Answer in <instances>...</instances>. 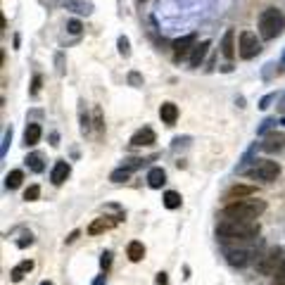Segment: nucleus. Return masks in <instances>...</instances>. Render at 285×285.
Returning <instances> with one entry per match:
<instances>
[{"label": "nucleus", "mask_w": 285, "mask_h": 285, "mask_svg": "<svg viewBox=\"0 0 285 285\" xmlns=\"http://www.w3.org/2000/svg\"><path fill=\"white\" fill-rule=\"evenodd\" d=\"M217 236L221 242H250L259 236L257 221H238V219H223L217 228Z\"/></svg>", "instance_id": "obj_1"}, {"label": "nucleus", "mask_w": 285, "mask_h": 285, "mask_svg": "<svg viewBox=\"0 0 285 285\" xmlns=\"http://www.w3.org/2000/svg\"><path fill=\"white\" fill-rule=\"evenodd\" d=\"M266 211L264 200H233L223 207V219H238V221H257Z\"/></svg>", "instance_id": "obj_2"}, {"label": "nucleus", "mask_w": 285, "mask_h": 285, "mask_svg": "<svg viewBox=\"0 0 285 285\" xmlns=\"http://www.w3.org/2000/svg\"><path fill=\"white\" fill-rule=\"evenodd\" d=\"M285 29V17L280 10H276V7H269V10H264L259 17V33L264 41H273V38H278L280 33H283Z\"/></svg>", "instance_id": "obj_3"}, {"label": "nucleus", "mask_w": 285, "mask_h": 285, "mask_svg": "<svg viewBox=\"0 0 285 285\" xmlns=\"http://www.w3.org/2000/svg\"><path fill=\"white\" fill-rule=\"evenodd\" d=\"M283 264H285L283 250L273 247V250H269L264 257H259V259H257V271L264 273V276H276V271H280V269H283Z\"/></svg>", "instance_id": "obj_4"}, {"label": "nucleus", "mask_w": 285, "mask_h": 285, "mask_svg": "<svg viewBox=\"0 0 285 285\" xmlns=\"http://www.w3.org/2000/svg\"><path fill=\"white\" fill-rule=\"evenodd\" d=\"M238 52H240L242 60H252L261 52V41L257 38L254 31H242L238 38Z\"/></svg>", "instance_id": "obj_5"}, {"label": "nucleus", "mask_w": 285, "mask_h": 285, "mask_svg": "<svg viewBox=\"0 0 285 285\" xmlns=\"http://www.w3.org/2000/svg\"><path fill=\"white\" fill-rule=\"evenodd\" d=\"M250 176L264 181V183H271V181H276L280 176V164L278 162L264 159V162H259V164H254V169L250 171Z\"/></svg>", "instance_id": "obj_6"}, {"label": "nucleus", "mask_w": 285, "mask_h": 285, "mask_svg": "<svg viewBox=\"0 0 285 285\" xmlns=\"http://www.w3.org/2000/svg\"><path fill=\"white\" fill-rule=\"evenodd\" d=\"M195 41H198V36H195V33H188V36H181V38H176L174 43H171V50H174V60H176V62H181V60L190 57L192 48H195Z\"/></svg>", "instance_id": "obj_7"}, {"label": "nucleus", "mask_w": 285, "mask_h": 285, "mask_svg": "<svg viewBox=\"0 0 285 285\" xmlns=\"http://www.w3.org/2000/svg\"><path fill=\"white\" fill-rule=\"evenodd\" d=\"M259 150H264V152H269V155L283 152L285 150V133H276V131L266 133V136H264V142L259 145Z\"/></svg>", "instance_id": "obj_8"}, {"label": "nucleus", "mask_w": 285, "mask_h": 285, "mask_svg": "<svg viewBox=\"0 0 285 285\" xmlns=\"http://www.w3.org/2000/svg\"><path fill=\"white\" fill-rule=\"evenodd\" d=\"M152 142H157V133L152 129H140L131 136V145L133 148H148Z\"/></svg>", "instance_id": "obj_9"}, {"label": "nucleus", "mask_w": 285, "mask_h": 285, "mask_svg": "<svg viewBox=\"0 0 285 285\" xmlns=\"http://www.w3.org/2000/svg\"><path fill=\"white\" fill-rule=\"evenodd\" d=\"M69 174H72V167H69V162L57 159L55 167H52V171H50V181H52L55 186H62L64 181L69 179Z\"/></svg>", "instance_id": "obj_10"}, {"label": "nucleus", "mask_w": 285, "mask_h": 285, "mask_svg": "<svg viewBox=\"0 0 285 285\" xmlns=\"http://www.w3.org/2000/svg\"><path fill=\"white\" fill-rule=\"evenodd\" d=\"M119 219L114 217H102V219H95L91 226H88V236H100V233H107V230H112L114 226H117Z\"/></svg>", "instance_id": "obj_11"}, {"label": "nucleus", "mask_w": 285, "mask_h": 285, "mask_svg": "<svg viewBox=\"0 0 285 285\" xmlns=\"http://www.w3.org/2000/svg\"><path fill=\"white\" fill-rule=\"evenodd\" d=\"M226 259H228L230 266L242 269L250 264V252L247 250H226Z\"/></svg>", "instance_id": "obj_12"}, {"label": "nucleus", "mask_w": 285, "mask_h": 285, "mask_svg": "<svg viewBox=\"0 0 285 285\" xmlns=\"http://www.w3.org/2000/svg\"><path fill=\"white\" fill-rule=\"evenodd\" d=\"M209 41H202V43H195V48H192L190 57H188V62H190V67H200V64L205 62V57H207V50H209Z\"/></svg>", "instance_id": "obj_13"}, {"label": "nucleus", "mask_w": 285, "mask_h": 285, "mask_svg": "<svg viewBox=\"0 0 285 285\" xmlns=\"http://www.w3.org/2000/svg\"><path fill=\"white\" fill-rule=\"evenodd\" d=\"M41 136H43V129H41V124H36V121L26 124V129H24V145L33 148V145L41 140Z\"/></svg>", "instance_id": "obj_14"}, {"label": "nucleus", "mask_w": 285, "mask_h": 285, "mask_svg": "<svg viewBox=\"0 0 285 285\" xmlns=\"http://www.w3.org/2000/svg\"><path fill=\"white\" fill-rule=\"evenodd\" d=\"M159 119L167 126H174L176 119H179V107H176L174 102H164V105L159 107Z\"/></svg>", "instance_id": "obj_15"}, {"label": "nucleus", "mask_w": 285, "mask_h": 285, "mask_svg": "<svg viewBox=\"0 0 285 285\" xmlns=\"http://www.w3.org/2000/svg\"><path fill=\"white\" fill-rule=\"evenodd\" d=\"M164 183H167V171H164L162 167L150 169V171H148V186L155 188V190H159Z\"/></svg>", "instance_id": "obj_16"}, {"label": "nucleus", "mask_w": 285, "mask_h": 285, "mask_svg": "<svg viewBox=\"0 0 285 285\" xmlns=\"http://www.w3.org/2000/svg\"><path fill=\"white\" fill-rule=\"evenodd\" d=\"M233 38H236V31L228 29V31L223 33V41H221V52L226 60H233L236 57V45H233Z\"/></svg>", "instance_id": "obj_17"}, {"label": "nucleus", "mask_w": 285, "mask_h": 285, "mask_svg": "<svg viewBox=\"0 0 285 285\" xmlns=\"http://www.w3.org/2000/svg\"><path fill=\"white\" fill-rule=\"evenodd\" d=\"M257 192V188L254 186H233L228 192H226V200H245V198H250V195H254Z\"/></svg>", "instance_id": "obj_18"}, {"label": "nucleus", "mask_w": 285, "mask_h": 285, "mask_svg": "<svg viewBox=\"0 0 285 285\" xmlns=\"http://www.w3.org/2000/svg\"><path fill=\"white\" fill-rule=\"evenodd\" d=\"M29 271H33V261L31 259H24L22 264H17V266L10 271V278H12V283H19V280L24 278Z\"/></svg>", "instance_id": "obj_19"}, {"label": "nucleus", "mask_w": 285, "mask_h": 285, "mask_svg": "<svg viewBox=\"0 0 285 285\" xmlns=\"http://www.w3.org/2000/svg\"><path fill=\"white\" fill-rule=\"evenodd\" d=\"M126 257H129L131 261H142L145 259V245L138 240L129 242V247H126Z\"/></svg>", "instance_id": "obj_20"}, {"label": "nucleus", "mask_w": 285, "mask_h": 285, "mask_svg": "<svg viewBox=\"0 0 285 285\" xmlns=\"http://www.w3.org/2000/svg\"><path fill=\"white\" fill-rule=\"evenodd\" d=\"M22 181H24V171H22V169H12V171L5 176V188L7 190H17V188L22 186Z\"/></svg>", "instance_id": "obj_21"}, {"label": "nucleus", "mask_w": 285, "mask_h": 285, "mask_svg": "<svg viewBox=\"0 0 285 285\" xmlns=\"http://www.w3.org/2000/svg\"><path fill=\"white\" fill-rule=\"evenodd\" d=\"M162 202H164L167 209H179V207L183 205V198H181V192H176V190H167L164 198H162Z\"/></svg>", "instance_id": "obj_22"}, {"label": "nucleus", "mask_w": 285, "mask_h": 285, "mask_svg": "<svg viewBox=\"0 0 285 285\" xmlns=\"http://www.w3.org/2000/svg\"><path fill=\"white\" fill-rule=\"evenodd\" d=\"M67 10H74L79 14H91L93 12V3H86V0H69Z\"/></svg>", "instance_id": "obj_23"}, {"label": "nucleus", "mask_w": 285, "mask_h": 285, "mask_svg": "<svg viewBox=\"0 0 285 285\" xmlns=\"http://www.w3.org/2000/svg\"><path fill=\"white\" fill-rule=\"evenodd\" d=\"M26 164H29V169H31V171H36V174H41V171L45 169L43 155H41V152H31V155L26 157Z\"/></svg>", "instance_id": "obj_24"}, {"label": "nucleus", "mask_w": 285, "mask_h": 285, "mask_svg": "<svg viewBox=\"0 0 285 285\" xmlns=\"http://www.w3.org/2000/svg\"><path fill=\"white\" fill-rule=\"evenodd\" d=\"M129 179H131V169H126L124 164H121L119 169H114V171L110 174V181H112V183H126Z\"/></svg>", "instance_id": "obj_25"}, {"label": "nucleus", "mask_w": 285, "mask_h": 285, "mask_svg": "<svg viewBox=\"0 0 285 285\" xmlns=\"http://www.w3.org/2000/svg\"><path fill=\"white\" fill-rule=\"evenodd\" d=\"M117 48H119V55H121V57H129L131 55V43H129V38H126V36H119Z\"/></svg>", "instance_id": "obj_26"}, {"label": "nucleus", "mask_w": 285, "mask_h": 285, "mask_svg": "<svg viewBox=\"0 0 285 285\" xmlns=\"http://www.w3.org/2000/svg\"><path fill=\"white\" fill-rule=\"evenodd\" d=\"M38 198H41V186H29L24 190V200H26V202H36Z\"/></svg>", "instance_id": "obj_27"}, {"label": "nucleus", "mask_w": 285, "mask_h": 285, "mask_svg": "<svg viewBox=\"0 0 285 285\" xmlns=\"http://www.w3.org/2000/svg\"><path fill=\"white\" fill-rule=\"evenodd\" d=\"M10 142H12V129H5V133H3V145H0V157L7 155V148H10Z\"/></svg>", "instance_id": "obj_28"}, {"label": "nucleus", "mask_w": 285, "mask_h": 285, "mask_svg": "<svg viewBox=\"0 0 285 285\" xmlns=\"http://www.w3.org/2000/svg\"><path fill=\"white\" fill-rule=\"evenodd\" d=\"M273 126H276V119H266V121H261V126L257 129V136H266Z\"/></svg>", "instance_id": "obj_29"}, {"label": "nucleus", "mask_w": 285, "mask_h": 285, "mask_svg": "<svg viewBox=\"0 0 285 285\" xmlns=\"http://www.w3.org/2000/svg\"><path fill=\"white\" fill-rule=\"evenodd\" d=\"M67 31H69V33H74V36H76V33L83 31V24H81L79 19H69V22H67Z\"/></svg>", "instance_id": "obj_30"}, {"label": "nucleus", "mask_w": 285, "mask_h": 285, "mask_svg": "<svg viewBox=\"0 0 285 285\" xmlns=\"http://www.w3.org/2000/svg\"><path fill=\"white\" fill-rule=\"evenodd\" d=\"M100 266H102V271H110L112 266V252H102V257H100Z\"/></svg>", "instance_id": "obj_31"}, {"label": "nucleus", "mask_w": 285, "mask_h": 285, "mask_svg": "<svg viewBox=\"0 0 285 285\" xmlns=\"http://www.w3.org/2000/svg\"><path fill=\"white\" fill-rule=\"evenodd\" d=\"M276 100V93H269V95H264V98L259 100V110H266V107H271V102Z\"/></svg>", "instance_id": "obj_32"}, {"label": "nucleus", "mask_w": 285, "mask_h": 285, "mask_svg": "<svg viewBox=\"0 0 285 285\" xmlns=\"http://www.w3.org/2000/svg\"><path fill=\"white\" fill-rule=\"evenodd\" d=\"M142 164H145V159H126V162H124V167H126V169H131V171L140 169Z\"/></svg>", "instance_id": "obj_33"}, {"label": "nucleus", "mask_w": 285, "mask_h": 285, "mask_svg": "<svg viewBox=\"0 0 285 285\" xmlns=\"http://www.w3.org/2000/svg\"><path fill=\"white\" fill-rule=\"evenodd\" d=\"M95 129H98V136H102L105 124H102V112H100V110H95Z\"/></svg>", "instance_id": "obj_34"}, {"label": "nucleus", "mask_w": 285, "mask_h": 285, "mask_svg": "<svg viewBox=\"0 0 285 285\" xmlns=\"http://www.w3.org/2000/svg\"><path fill=\"white\" fill-rule=\"evenodd\" d=\"M129 83H131V86H142V76L138 74V72H131V74H129Z\"/></svg>", "instance_id": "obj_35"}, {"label": "nucleus", "mask_w": 285, "mask_h": 285, "mask_svg": "<svg viewBox=\"0 0 285 285\" xmlns=\"http://www.w3.org/2000/svg\"><path fill=\"white\" fill-rule=\"evenodd\" d=\"M31 242H33V236H31V233H26V236L22 238V240H17V247H22V250H24V247H29Z\"/></svg>", "instance_id": "obj_36"}, {"label": "nucleus", "mask_w": 285, "mask_h": 285, "mask_svg": "<svg viewBox=\"0 0 285 285\" xmlns=\"http://www.w3.org/2000/svg\"><path fill=\"white\" fill-rule=\"evenodd\" d=\"M41 83H43V79H41V76H33V86H31V95H38V91H41Z\"/></svg>", "instance_id": "obj_37"}, {"label": "nucleus", "mask_w": 285, "mask_h": 285, "mask_svg": "<svg viewBox=\"0 0 285 285\" xmlns=\"http://www.w3.org/2000/svg\"><path fill=\"white\" fill-rule=\"evenodd\" d=\"M155 283H157V285H169V278H167V273H164V271H159V273H157Z\"/></svg>", "instance_id": "obj_38"}, {"label": "nucleus", "mask_w": 285, "mask_h": 285, "mask_svg": "<svg viewBox=\"0 0 285 285\" xmlns=\"http://www.w3.org/2000/svg\"><path fill=\"white\" fill-rule=\"evenodd\" d=\"M105 280H107V273H102V276H98V278L93 280V285H105Z\"/></svg>", "instance_id": "obj_39"}, {"label": "nucleus", "mask_w": 285, "mask_h": 285, "mask_svg": "<svg viewBox=\"0 0 285 285\" xmlns=\"http://www.w3.org/2000/svg\"><path fill=\"white\" fill-rule=\"evenodd\" d=\"M50 140H52L50 145H60V142H57V140H60V136H57V133H50Z\"/></svg>", "instance_id": "obj_40"}, {"label": "nucleus", "mask_w": 285, "mask_h": 285, "mask_svg": "<svg viewBox=\"0 0 285 285\" xmlns=\"http://www.w3.org/2000/svg\"><path fill=\"white\" fill-rule=\"evenodd\" d=\"M76 238H79V230H74V233H72V236H69V238H67V242H74V240H76Z\"/></svg>", "instance_id": "obj_41"}, {"label": "nucleus", "mask_w": 285, "mask_h": 285, "mask_svg": "<svg viewBox=\"0 0 285 285\" xmlns=\"http://www.w3.org/2000/svg\"><path fill=\"white\" fill-rule=\"evenodd\" d=\"M41 285H55V283H52V280H43V283H41Z\"/></svg>", "instance_id": "obj_42"}, {"label": "nucleus", "mask_w": 285, "mask_h": 285, "mask_svg": "<svg viewBox=\"0 0 285 285\" xmlns=\"http://www.w3.org/2000/svg\"><path fill=\"white\" fill-rule=\"evenodd\" d=\"M280 64H283V69H285V50H283V60H280Z\"/></svg>", "instance_id": "obj_43"}, {"label": "nucleus", "mask_w": 285, "mask_h": 285, "mask_svg": "<svg viewBox=\"0 0 285 285\" xmlns=\"http://www.w3.org/2000/svg\"><path fill=\"white\" fill-rule=\"evenodd\" d=\"M280 124H283V126H285V114H283V117H280Z\"/></svg>", "instance_id": "obj_44"}]
</instances>
